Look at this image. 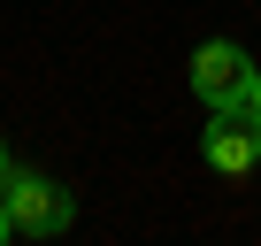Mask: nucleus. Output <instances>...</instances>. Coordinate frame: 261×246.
<instances>
[{"label":"nucleus","instance_id":"obj_6","mask_svg":"<svg viewBox=\"0 0 261 246\" xmlns=\"http://www.w3.org/2000/svg\"><path fill=\"white\" fill-rule=\"evenodd\" d=\"M0 177H8V139H0Z\"/></svg>","mask_w":261,"mask_h":246},{"label":"nucleus","instance_id":"obj_5","mask_svg":"<svg viewBox=\"0 0 261 246\" xmlns=\"http://www.w3.org/2000/svg\"><path fill=\"white\" fill-rule=\"evenodd\" d=\"M8 231H16V223H8V200H0V238H8Z\"/></svg>","mask_w":261,"mask_h":246},{"label":"nucleus","instance_id":"obj_4","mask_svg":"<svg viewBox=\"0 0 261 246\" xmlns=\"http://www.w3.org/2000/svg\"><path fill=\"white\" fill-rule=\"evenodd\" d=\"M246 108H253V123H261V69H253V92H246Z\"/></svg>","mask_w":261,"mask_h":246},{"label":"nucleus","instance_id":"obj_3","mask_svg":"<svg viewBox=\"0 0 261 246\" xmlns=\"http://www.w3.org/2000/svg\"><path fill=\"white\" fill-rule=\"evenodd\" d=\"M200 162L215 177H253V162H261V123L253 115H215L207 139H200Z\"/></svg>","mask_w":261,"mask_h":246},{"label":"nucleus","instance_id":"obj_2","mask_svg":"<svg viewBox=\"0 0 261 246\" xmlns=\"http://www.w3.org/2000/svg\"><path fill=\"white\" fill-rule=\"evenodd\" d=\"M192 92L207 100V115H253L246 92H253V54L238 39H207L192 46Z\"/></svg>","mask_w":261,"mask_h":246},{"label":"nucleus","instance_id":"obj_1","mask_svg":"<svg viewBox=\"0 0 261 246\" xmlns=\"http://www.w3.org/2000/svg\"><path fill=\"white\" fill-rule=\"evenodd\" d=\"M0 200H8V223L23 238H62L77 223V192L54 185V177H39V169H16V162H8V177H0Z\"/></svg>","mask_w":261,"mask_h":246}]
</instances>
